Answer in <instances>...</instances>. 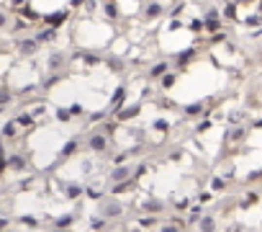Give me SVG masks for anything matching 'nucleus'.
Listing matches in <instances>:
<instances>
[{
    "label": "nucleus",
    "mask_w": 262,
    "mask_h": 232,
    "mask_svg": "<svg viewBox=\"0 0 262 232\" xmlns=\"http://www.w3.org/2000/svg\"><path fill=\"white\" fill-rule=\"evenodd\" d=\"M41 52V44L36 41L34 34H23V37H16L13 39V55L21 57V59H31Z\"/></svg>",
    "instance_id": "obj_1"
},
{
    "label": "nucleus",
    "mask_w": 262,
    "mask_h": 232,
    "mask_svg": "<svg viewBox=\"0 0 262 232\" xmlns=\"http://www.w3.org/2000/svg\"><path fill=\"white\" fill-rule=\"evenodd\" d=\"M87 150L93 155H108L111 153V137H108L105 132H101V129H93L87 135Z\"/></svg>",
    "instance_id": "obj_2"
},
{
    "label": "nucleus",
    "mask_w": 262,
    "mask_h": 232,
    "mask_svg": "<svg viewBox=\"0 0 262 232\" xmlns=\"http://www.w3.org/2000/svg\"><path fill=\"white\" fill-rule=\"evenodd\" d=\"M198 52H201V49L193 47V44H191V47H185V49H180V52H175V57H173V70H177V73L183 75L185 70L198 59Z\"/></svg>",
    "instance_id": "obj_3"
},
{
    "label": "nucleus",
    "mask_w": 262,
    "mask_h": 232,
    "mask_svg": "<svg viewBox=\"0 0 262 232\" xmlns=\"http://www.w3.org/2000/svg\"><path fill=\"white\" fill-rule=\"evenodd\" d=\"M72 65L70 62V55L65 49H52L47 55V73H67V67Z\"/></svg>",
    "instance_id": "obj_4"
},
{
    "label": "nucleus",
    "mask_w": 262,
    "mask_h": 232,
    "mask_svg": "<svg viewBox=\"0 0 262 232\" xmlns=\"http://www.w3.org/2000/svg\"><path fill=\"white\" fill-rule=\"evenodd\" d=\"M139 13H141V21L144 23H155V21H159L162 16L167 13V5H165V0H149Z\"/></svg>",
    "instance_id": "obj_5"
},
{
    "label": "nucleus",
    "mask_w": 262,
    "mask_h": 232,
    "mask_svg": "<svg viewBox=\"0 0 262 232\" xmlns=\"http://www.w3.org/2000/svg\"><path fill=\"white\" fill-rule=\"evenodd\" d=\"M70 21V8H59L52 13H41V23L39 26H52V29H62Z\"/></svg>",
    "instance_id": "obj_6"
},
{
    "label": "nucleus",
    "mask_w": 262,
    "mask_h": 232,
    "mask_svg": "<svg viewBox=\"0 0 262 232\" xmlns=\"http://www.w3.org/2000/svg\"><path fill=\"white\" fill-rule=\"evenodd\" d=\"M239 3L237 0H221V5H219V11H221V21L224 23H242L239 19Z\"/></svg>",
    "instance_id": "obj_7"
},
{
    "label": "nucleus",
    "mask_w": 262,
    "mask_h": 232,
    "mask_svg": "<svg viewBox=\"0 0 262 232\" xmlns=\"http://www.w3.org/2000/svg\"><path fill=\"white\" fill-rule=\"evenodd\" d=\"M129 103V85L126 83H121L116 91L111 93V98H108V111H119V109H123V106Z\"/></svg>",
    "instance_id": "obj_8"
},
{
    "label": "nucleus",
    "mask_w": 262,
    "mask_h": 232,
    "mask_svg": "<svg viewBox=\"0 0 262 232\" xmlns=\"http://www.w3.org/2000/svg\"><path fill=\"white\" fill-rule=\"evenodd\" d=\"M98 214H101V217H105L108 222H111V219H119V217H123V204L116 201V199L101 201V207H98Z\"/></svg>",
    "instance_id": "obj_9"
},
{
    "label": "nucleus",
    "mask_w": 262,
    "mask_h": 232,
    "mask_svg": "<svg viewBox=\"0 0 262 232\" xmlns=\"http://www.w3.org/2000/svg\"><path fill=\"white\" fill-rule=\"evenodd\" d=\"M36 41L41 44V47H54V44L59 41V29H52V26H39V29L34 31Z\"/></svg>",
    "instance_id": "obj_10"
},
{
    "label": "nucleus",
    "mask_w": 262,
    "mask_h": 232,
    "mask_svg": "<svg viewBox=\"0 0 262 232\" xmlns=\"http://www.w3.org/2000/svg\"><path fill=\"white\" fill-rule=\"evenodd\" d=\"M139 114H141V103L137 101V103H126L123 109H119V111H113L111 116H113V119L119 121V124H129V121H134V119H137Z\"/></svg>",
    "instance_id": "obj_11"
},
{
    "label": "nucleus",
    "mask_w": 262,
    "mask_h": 232,
    "mask_svg": "<svg viewBox=\"0 0 262 232\" xmlns=\"http://www.w3.org/2000/svg\"><path fill=\"white\" fill-rule=\"evenodd\" d=\"M247 135H249V129L245 124H234V127H229L224 132V142H227V145H242V142L247 139Z\"/></svg>",
    "instance_id": "obj_12"
},
{
    "label": "nucleus",
    "mask_w": 262,
    "mask_h": 232,
    "mask_svg": "<svg viewBox=\"0 0 262 232\" xmlns=\"http://www.w3.org/2000/svg\"><path fill=\"white\" fill-rule=\"evenodd\" d=\"M131 175H134V165L121 163V165H113V168H111V173H108V181H111V183H123V181H129Z\"/></svg>",
    "instance_id": "obj_13"
},
{
    "label": "nucleus",
    "mask_w": 262,
    "mask_h": 232,
    "mask_svg": "<svg viewBox=\"0 0 262 232\" xmlns=\"http://www.w3.org/2000/svg\"><path fill=\"white\" fill-rule=\"evenodd\" d=\"M170 70H173V62H170V59H157V62H152V65H149L147 77L152 80V83H157V80L165 73H170Z\"/></svg>",
    "instance_id": "obj_14"
},
{
    "label": "nucleus",
    "mask_w": 262,
    "mask_h": 232,
    "mask_svg": "<svg viewBox=\"0 0 262 232\" xmlns=\"http://www.w3.org/2000/svg\"><path fill=\"white\" fill-rule=\"evenodd\" d=\"M103 65H105L108 70H111L113 75H123V73H126V67H129V65H126V59H123V57H119V55H108V57H103Z\"/></svg>",
    "instance_id": "obj_15"
},
{
    "label": "nucleus",
    "mask_w": 262,
    "mask_h": 232,
    "mask_svg": "<svg viewBox=\"0 0 262 232\" xmlns=\"http://www.w3.org/2000/svg\"><path fill=\"white\" fill-rule=\"evenodd\" d=\"M5 160H8V171H13V173H23L26 168H29V157H26L23 153H13Z\"/></svg>",
    "instance_id": "obj_16"
},
{
    "label": "nucleus",
    "mask_w": 262,
    "mask_h": 232,
    "mask_svg": "<svg viewBox=\"0 0 262 232\" xmlns=\"http://www.w3.org/2000/svg\"><path fill=\"white\" fill-rule=\"evenodd\" d=\"M62 193H65V199H70V201H77V199H83V196H85V186H83V183H75V181H70V183H65V186H62Z\"/></svg>",
    "instance_id": "obj_17"
},
{
    "label": "nucleus",
    "mask_w": 262,
    "mask_h": 232,
    "mask_svg": "<svg viewBox=\"0 0 262 232\" xmlns=\"http://www.w3.org/2000/svg\"><path fill=\"white\" fill-rule=\"evenodd\" d=\"M165 209L167 207H165V201H162V199H147V201L139 204V212L141 214H155V217H157V214H162Z\"/></svg>",
    "instance_id": "obj_18"
},
{
    "label": "nucleus",
    "mask_w": 262,
    "mask_h": 232,
    "mask_svg": "<svg viewBox=\"0 0 262 232\" xmlns=\"http://www.w3.org/2000/svg\"><path fill=\"white\" fill-rule=\"evenodd\" d=\"M31 26H34V23H31V21H26L23 16H16V19L11 21V26H8V31H11V34H13V39H16V37H23V34L31 29Z\"/></svg>",
    "instance_id": "obj_19"
},
{
    "label": "nucleus",
    "mask_w": 262,
    "mask_h": 232,
    "mask_svg": "<svg viewBox=\"0 0 262 232\" xmlns=\"http://www.w3.org/2000/svg\"><path fill=\"white\" fill-rule=\"evenodd\" d=\"M137 186H139V178L131 175L129 181H123V183H111V189H108V191H111L113 196H121V193H131Z\"/></svg>",
    "instance_id": "obj_20"
},
{
    "label": "nucleus",
    "mask_w": 262,
    "mask_h": 232,
    "mask_svg": "<svg viewBox=\"0 0 262 232\" xmlns=\"http://www.w3.org/2000/svg\"><path fill=\"white\" fill-rule=\"evenodd\" d=\"M18 135H21V129H18V124H16V119H8L3 127H0V137H3L5 142H13V139H18Z\"/></svg>",
    "instance_id": "obj_21"
},
{
    "label": "nucleus",
    "mask_w": 262,
    "mask_h": 232,
    "mask_svg": "<svg viewBox=\"0 0 262 232\" xmlns=\"http://www.w3.org/2000/svg\"><path fill=\"white\" fill-rule=\"evenodd\" d=\"M177 80H180V73L177 70H170V73H165L157 80V85H159V91H173V88L177 85Z\"/></svg>",
    "instance_id": "obj_22"
},
{
    "label": "nucleus",
    "mask_w": 262,
    "mask_h": 232,
    "mask_svg": "<svg viewBox=\"0 0 262 232\" xmlns=\"http://www.w3.org/2000/svg\"><path fill=\"white\" fill-rule=\"evenodd\" d=\"M16 124H18V129H23V132H31L34 127H39V121L31 116V111H21L16 116Z\"/></svg>",
    "instance_id": "obj_23"
},
{
    "label": "nucleus",
    "mask_w": 262,
    "mask_h": 232,
    "mask_svg": "<svg viewBox=\"0 0 262 232\" xmlns=\"http://www.w3.org/2000/svg\"><path fill=\"white\" fill-rule=\"evenodd\" d=\"M195 227H198V232H216L219 230V219H216L213 214H203Z\"/></svg>",
    "instance_id": "obj_24"
},
{
    "label": "nucleus",
    "mask_w": 262,
    "mask_h": 232,
    "mask_svg": "<svg viewBox=\"0 0 262 232\" xmlns=\"http://www.w3.org/2000/svg\"><path fill=\"white\" fill-rule=\"evenodd\" d=\"M149 129L155 132V135H159V139H165V137L170 135V132H173V124H170L167 119H162V116H159V119L152 121V127H149Z\"/></svg>",
    "instance_id": "obj_25"
},
{
    "label": "nucleus",
    "mask_w": 262,
    "mask_h": 232,
    "mask_svg": "<svg viewBox=\"0 0 262 232\" xmlns=\"http://www.w3.org/2000/svg\"><path fill=\"white\" fill-rule=\"evenodd\" d=\"M157 232H185V222L177 217V214H173L170 217V222H165V225H159Z\"/></svg>",
    "instance_id": "obj_26"
},
{
    "label": "nucleus",
    "mask_w": 262,
    "mask_h": 232,
    "mask_svg": "<svg viewBox=\"0 0 262 232\" xmlns=\"http://www.w3.org/2000/svg\"><path fill=\"white\" fill-rule=\"evenodd\" d=\"M13 98H16V91L11 85H5V83H0V111H5L8 106L13 103Z\"/></svg>",
    "instance_id": "obj_27"
},
{
    "label": "nucleus",
    "mask_w": 262,
    "mask_h": 232,
    "mask_svg": "<svg viewBox=\"0 0 262 232\" xmlns=\"http://www.w3.org/2000/svg\"><path fill=\"white\" fill-rule=\"evenodd\" d=\"M80 150V139L77 137H72V139H67L65 145H62V150H59V160H70L72 155H75Z\"/></svg>",
    "instance_id": "obj_28"
},
{
    "label": "nucleus",
    "mask_w": 262,
    "mask_h": 232,
    "mask_svg": "<svg viewBox=\"0 0 262 232\" xmlns=\"http://www.w3.org/2000/svg\"><path fill=\"white\" fill-rule=\"evenodd\" d=\"M103 16H105L108 21H119V19H121L119 3H103Z\"/></svg>",
    "instance_id": "obj_29"
},
{
    "label": "nucleus",
    "mask_w": 262,
    "mask_h": 232,
    "mask_svg": "<svg viewBox=\"0 0 262 232\" xmlns=\"http://www.w3.org/2000/svg\"><path fill=\"white\" fill-rule=\"evenodd\" d=\"M85 196L90 201H103V196H105V191L101 189L98 183H90V186H85Z\"/></svg>",
    "instance_id": "obj_30"
},
{
    "label": "nucleus",
    "mask_w": 262,
    "mask_h": 232,
    "mask_svg": "<svg viewBox=\"0 0 262 232\" xmlns=\"http://www.w3.org/2000/svg\"><path fill=\"white\" fill-rule=\"evenodd\" d=\"M242 26H245V29H249V31L262 29V19H260V13H252V16H247V19H242Z\"/></svg>",
    "instance_id": "obj_31"
},
{
    "label": "nucleus",
    "mask_w": 262,
    "mask_h": 232,
    "mask_svg": "<svg viewBox=\"0 0 262 232\" xmlns=\"http://www.w3.org/2000/svg\"><path fill=\"white\" fill-rule=\"evenodd\" d=\"M227 189H229V181H227L224 175H213V178H211V191H213V193H224Z\"/></svg>",
    "instance_id": "obj_32"
},
{
    "label": "nucleus",
    "mask_w": 262,
    "mask_h": 232,
    "mask_svg": "<svg viewBox=\"0 0 262 232\" xmlns=\"http://www.w3.org/2000/svg\"><path fill=\"white\" fill-rule=\"evenodd\" d=\"M183 13H185V0H180V3L175 0L167 11V19H183Z\"/></svg>",
    "instance_id": "obj_33"
},
{
    "label": "nucleus",
    "mask_w": 262,
    "mask_h": 232,
    "mask_svg": "<svg viewBox=\"0 0 262 232\" xmlns=\"http://www.w3.org/2000/svg\"><path fill=\"white\" fill-rule=\"evenodd\" d=\"M257 201H260V193H255V191H247V193L239 199V207H242V209H249L252 204H257Z\"/></svg>",
    "instance_id": "obj_34"
},
{
    "label": "nucleus",
    "mask_w": 262,
    "mask_h": 232,
    "mask_svg": "<svg viewBox=\"0 0 262 232\" xmlns=\"http://www.w3.org/2000/svg\"><path fill=\"white\" fill-rule=\"evenodd\" d=\"M157 109H162V111H175L177 106H175V101L173 98H167V96H157Z\"/></svg>",
    "instance_id": "obj_35"
},
{
    "label": "nucleus",
    "mask_w": 262,
    "mask_h": 232,
    "mask_svg": "<svg viewBox=\"0 0 262 232\" xmlns=\"http://www.w3.org/2000/svg\"><path fill=\"white\" fill-rule=\"evenodd\" d=\"M72 225H75V214H65V217L54 219V227H59V230H70Z\"/></svg>",
    "instance_id": "obj_36"
},
{
    "label": "nucleus",
    "mask_w": 262,
    "mask_h": 232,
    "mask_svg": "<svg viewBox=\"0 0 262 232\" xmlns=\"http://www.w3.org/2000/svg\"><path fill=\"white\" fill-rule=\"evenodd\" d=\"M185 29H191V31L195 34V37H198V34H203V31H206V23H203V19H191V21L185 23Z\"/></svg>",
    "instance_id": "obj_37"
},
{
    "label": "nucleus",
    "mask_w": 262,
    "mask_h": 232,
    "mask_svg": "<svg viewBox=\"0 0 262 232\" xmlns=\"http://www.w3.org/2000/svg\"><path fill=\"white\" fill-rule=\"evenodd\" d=\"M5 5H8V11H13V13H21L26 5H31L29 0H5Z\"/></svg>",
    "instance_id": "obj_38"
},
{
    "label": "nucleus",
    "mask_w": 262,
    "mask_h": 232,
    "mask_svg": "<svg viewBox=\"0 0 262 232\" xmlns=\"http://www.w3.org/2000/svg\"><path fill=\"white\" fill-rule=\"evenodd\" d=\"M11 11H8V8H0V34L3 31H8V26H11Z\"/></svg>",
    "instance_id": "obj_39"
},
{
    "label": "nucleus",
    "mask_w": 262,
    "mask_h": 232,
    "mask_svg": "<svg viewBox=\"0 0 262 232\" xmlns=\"http://www.w3.org/2000/svg\"><path fill=\"white\" fill-rule=\"evenodd\" d=\"M105 225H108L105 217H90V230H93V232H103Z\"/></svg>",
    "instance_id": "obj_40"
},
{
    "label": "nucleus",
    "mask_w": 262,
    "mask_h": 232,
    "mask_svg": "<svg viewBox=\"0 0 262 232\" xmlns=\"http://www.w3.org/2000/svg\"><path fill=\"white\" fill-rule=\"evenodd\" d=\"M54 116H57V121H59V124H70V119H72L70 109H65V106H59V109H57V114H54Z\"/></svg>",
    "instance_id": "obj_41"
},
{
    "label": "nucleus",
    "mask_w": 262,
    "mask_h": 232,
    "mask_svg": "<svg viewBox=\"0 0 262 232\" xmlns=\"http://www.w3.org/2000/svg\"><path fill=\"white\" fill-rule=\"evenodd\" d=\"M155 225H157V217H155V214H147V217L139 219V227H144V230H152Z\"/></svg>",
    "instance_id": "obj_42"
},
{
    "label": "nucleus",
    "mask_w": 262,
    "mask_h": 232,
    "mask_svg": "<svg viewBox=\"0 0 262 232\" xmlns=\"http://www.w3.org/2000/svg\"><path fill=\"white\" fill-rule=\"evenodd\" d=\"M108 116H111V111H108V109H103V111H93V114L87 116V121H105Z\"/></svg>",
    "instance_id": "obj_43"
},
{
    "label": "nucleus",
    "mask_w": 262,
    "mask_h": 232,
    "mask_svg": "<svg viewBox=\"0 0 262 232\" xmlns=\"http://www.w3.org/2000/svg\"><path fill=\"white\" fill-rule=\"evenodd\" d=\"M213 127V121L211 119H203V121H198L195 124V135H206V132H209Z\"/></svg>",
    "instance_id": "obj_44"
},
{
    "label": "nucleus",
    "mask_w": 262,
    "mask_h": 232,
    "mask_svg": "<svg viewBox=\"0 0 262 232\" xmlns=\"http://www.w3.org/2000/svg\"><path fill=\"white\" fill-rule=\"evenodd\" d=\"M173 209L180 214V212H185V209H191V199H175L173 201Z\"/></svg>",
    "instance_id": "obj_45"
},
{
    "label": "nucleus",
    "mask_w": 262,
    "mask_h": 232,
    "mask_svg": "<svg viewBox=\"0 0 262 232\" xmlns=\"http://www.w3.org/2000/svg\"><path fill=\"white\" fill-rule=\"evenodd\" d=\"M245 119H247V114L242 111V109H237V111L229 114V121H231V124H239V121H245Z\"/></svg>",
    "instance_id": "obj_46"
},
{
    "label": "nucleus",
    "mask_w": 262,
    "mask_h": 232,
    "mask_svg": "<svg viewBox=\"0 0 262 232\" xmlns=\"http://www.w3.org/2000/svg\"><path fill=\"white\" fill-rule=\"evenodd\" d=\"M18 222H21V225H26L29 230H36V227H39V219H36V217H21Z\"/></svg>",
    "instance_id": "obj_47"
},
{
    "label": "nucleus",
    "mask_w": 262,
    "mask_h": 232,
    "mask_svg": "<svg viewBox=\"0 0 262 232\" xmlns=\"http://www.w3.org/2000/svg\"><path fill=\"white\" fill-rule=\"evenodd\" d=\"M70 114H72V116H85L83 103H72V106H70Z\"/></svg>",
    "instance_id": "obj_48"
},
{
    "label": "nucleus",
    "mask_w": 262,
    "mask_h": 232,
    "mask_svg": "<svg viewBox=\"0 0 262 232\" xmlns=\"http://www.w3.org/2000/svg\"><path fill=\"white\" fill-rule=\"evenodd\" d=\"M255 181H262V168H260V171H252L247 175V183H255Z\"/></svg>",
    "instance_id": "obj_49"
},
{
    "label": "nucleus",
    "mask_w": 262,
    "mask_h": 232,
    "mask_svg": "<svg viewBox=\"0 0 262 232\" xmlns=\"http://www.w3.org/2000/svg\"><path fill=\"white\" fill-rule=\"evenodd\" d=\"M221 232H245V227H242V225H237V222H234V225H227V227H224Z\"/></svg>",
    "instance_id": "obj_50"
},
{
    "label": "nucleus",
    "mask_w": 262,
    "mask_h": 232,
    "mask_svg": "<svg viewBox=\"0 0 262 232\" xmlns=\"http://www.w3.org/2000/svg\"><path fill=\"white\" fill-rule=\"evenodd\" d=\"M8 227H11V219H8V217H3V214H0V232H5Z\"/></svg>",
    "instance_id": "obj_51"
},
{
    "label": "nucleus",
    "mask_w": 262,
    "mask_h": 232,
    "mask_svg": "<svg viewBox=\"0 0 262 232\" xmlns=\"http://www.w3.org/2000/svg\"><path fill=\"white\" fill-rule=\"evenodd\" d=\"M170 160H173V163H177V160H183V150H173V153H170Z\"/></svg>",
    "instance_id": "obj_52"
},
{
    "label": "nucleus",
    "mask_w": 262,
    "mask_h": 232,
    "mask_svg": "<svg viewBox=\"0 0 262 232\" xmlns=\"http://www.w3.org/2000/svg\"><path fill=\"white\" fill-rule=\"evenodd\" d=\"M85 3H87V0H70V8H75V11H77V8H85Z\"/></svg>",
    "instance_id": "obj_53"
},
{
    "label": "nucleus",
    "mask_w": 262,
    "mask_h": 232,
    "mask_svg": "<svg viewBox=\"0 0 262 232\" xmlns=\"http://www.w3.org/2000/svg\"><path fill=\"white\" fill-rule=\"evenodd\" d=\"M5 171H8V160H5V157H0V178L5 175Z\"/></svg>",
    "instance_id": "obj_54"
},
{
    "label": "nucleus",
    "mask_w": 262,
    "mask_h": 232,
    "mask_svg": "<svg viewBox=\"0 0 262 232\" xmlns=\"http://www.w3.org/2000/svg\"><path fill=\"white\" fill-rule=\"evenodd\" d=\"M239 5H255V3H260V0H237Z\"/></svg>",
    "instance_id": "obj_55"
},
{
    "label": "nucleus",
    "mask_w": 262,
    "mask_h": 232,
    "mask_svg": "<svg viewBox=\"0 0 262 232\" xmlns=\"http://www.w3.org/2000/svg\"><path fill=\"white\" fill-rule=\"evenodd\" d=\"M0 157H5V139L0 137Z\"/></svg>",
    "instance_id": "obj_56"
},
{
    "label": "nucleus",
    "mask_w": 262,
    "mask_h": 232,
    "mask_svg": "<svg viewBox=\"0 0 262 232\" xmlns=\"http://www.w3.org/2000/svg\"><path fill=\"white\" fill-rule=\"evenodd\" d=\"M49 232H72V230H59V227H52Z\"/></svg>",
    "instance_id": "obj_57"
},
{
    "label": "nucleus",
    "mask_w": 262,
    "mask_h": 232,
    "mask_svg": "<svg viewBox=\"0 0 262 232\" xmlns=\"http://www.w3.org/2000/svg\"><path fill=\"white\" fill-rule=\"evenodd\" d=\"M257 62H260V65H262V47L257 49Z\"/></svg>",
    "instance_id": "obj_58"
},
{
    "label": "nucleus",
    "mask_w": 262,
    "mask_h": 232,
    "mask_svg": "<svg viewBox=\"0 0 262 232\" xmlns=\"http://www.w3.org/2000/svg\"><path fill=\"white\" fill-rule=\"evenodd\" d=\"M101 3H116V0H101Z\"/></svg>",
    "instance_id": "obj_59"
},
{
    "label": "nucleus",
    "mask_w": 262,
    "mask_h": 232,
    "mask_svg": "<svg viewBox=\"0 0 262 232\" xmlns=\"http://www.w3.org/2000/svg\"><path fill=\"white\" fill-rule=\"evenodd\" d=\"M165 3H167V0H165ZM170 3H175V0H170Z\"/></svg>",
    "instance_id": "obj_60"
}]
</instances>
